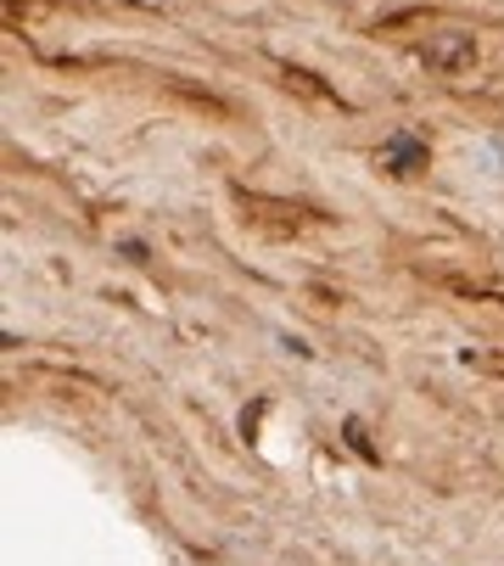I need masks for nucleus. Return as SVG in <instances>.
<instances>
[{
    "mask_svg": "<svg viewBox=\"0 0 504 566\" xmlns=\"http://www.w3.org/2000/svg\"><path fill=\"white\" fill-rule=\"evenodd\" d=\"M376 163L392 169V174H415V169H426V140H421L415 129H392V135L381 140Z\"/></svg>",
    "mask_w": 504,
    "mask_h": 566,
    "instance_id": "nucleus-2",
    "label": "nucleus"
},
{
    "mask_svg": "<svg viewBox=\"0 0 504 566\" xmlns=\"http://www.w3.org/2000/svg\"><path fill=\"white\" fill-rule=\"evenodd\" d=\"M347 443H353V449H359V454H365V460H370V454H376V449H370V443H365V427H359V420H347Z\"/></svg>",
    "mask_w": 504,
    "mask_h": 566,
    "instance_id": "nucleus-3",
    "label": "nucleus"
},
{
    "mask_svg": "<svg viewBox=\"0 0 504 566\" xmlns=\"http://www.w3.org/2000/svg\"><path fill=\"white\" fill-rule=\"evenodd\" d=\"M421 62L437 68V73H460V68L477 62V39H471L466 28H437V34H426V45H421Z\"/></svg>",
    "mask_w": 504,
    "mask_h": 566,
    "instance_id": "nucleus-1",
    "label": "nucleus"
}]
</instances>
